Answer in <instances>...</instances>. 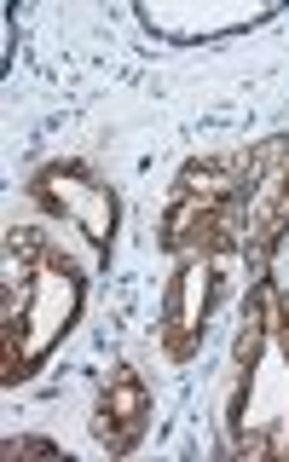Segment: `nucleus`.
Segmentation results:
<instances>
[{
  "instance_id": "f257e3e1",
  "label": "nucleus",
  "mask_w": 289,
  "mask_h": 462,
  "mask_svg": "<svg viewBox=\"0 0 289 462\" xmlns=\"http://www.w3.org/2000/svg\"><path fill=\"white\" fill-rule=\"evenodd\" d=\"M87 300L81 266L47 226H6V312H0V382H29L47 353L76 329Z\"/></svg>"
},
{
  "instance_id": "f03ea898",
  "label": "nucleus",
  "mask_w": 289,
  "mask_h": 462,
  "mask_svg": "<svg viewBox=\"0 0 289 462\" xmlns=\"http://www.w3.org/2000/svg\"><path fill=\"white\" fill-rule=\"evenodd\" d=\"M226 433L243 462L289 457V289L255 278L243 329L231 341V404Z\"/></svg>"
},
{
  "instance_id": "7ed1b4c3",
  "label": "nucleus",
  "mask_w": 289,
  "mask_h": 462,
  "mask_svg": "<svg viewBox=\"0 0 289 462\" xmlns=\"http://www.w3.org/2000/svg\"><path fill=\"white\" fill-rule=\"evenodd\" d=\"M231 266H238V254H180L173 260V278L163 289V353L173 365L197 358L202 336H209V318L231 289Z\"/></svg>"
},
{
  "instance_id": "20e7f679",
  "label": "nucleus",
  "mask_w": 289,
  "mask_h": 462,
  "mask_svg": "<svg viewBox=\"0 0 289 462\" xmlns=\"http://www.w3.org/2000/svg\"><path fill=\"white\" fill-rule=\"evenodd\" d=\"M29 197H35V208L47 214V220L81 231L93 249H110L122 208H116V191L105 185V173L87 168L81 156H64V162L35 168L29 173Z\"/></svg>"
},
{
  "instance_id": "39448f33",
  "label": "nucleus",
  "mask_w": 289,
  "mask_h": 462,
  "mask_svg": "<svg viewBox=\"0 0 289 462\" xmlns=\"http://www.w3.org/2000/svg\"><path fill=\"white\" fill-rule=\"evenodd\" d=\"M243 254L266 260L289 243V134L243 151Z\"/></svg>"
},
{
  "instance_id": "423d86ee",
  "label": "nucleus",
  "mask_w": 289,
  "mask_h": 462,
  "mask_svg": "<svg viewBox=\"0 0 289 462\" xmlns=\"http://www.w3.org/2000/svg\"><path fill=\"white\" fill-rule=\"evenodd\" d=\"M151 382L134 370V365H116L105 382H98V404H93V439L105 445L110 457H127L134 445L144 439V428H151Z\"/></svg>"
},
{
  "instance_id": "0eeeda50",
  "label": "nucleus",
  "mask_w": 289,
  "mask_h": 462,
  "mask_svg": "<svg viewBox=\"0 0 289 462\" xmlns=\"http://www.w3.org/2000/svg\"><path fill=\"white\" fill-rule=\"evenodd\" d=\"M6 457H58L52 439H6Z\"/></svg>"
}]
</instances>
